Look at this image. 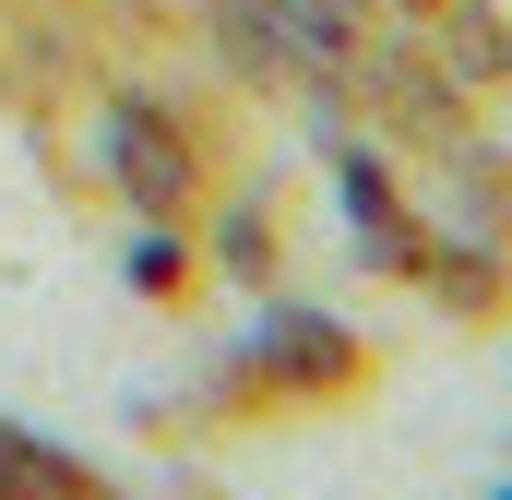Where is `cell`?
Instances as JSON below:
<instances>
[{
    "label": "cell",
    "instance_id": "3",
    "mask_svg": "<svg viewBox=\"0 0 512 500\" xmlns=\"http://www.w3.org/2000/svg\"><path fill=\"white\" fill-rule=\"evenodd\" d=\"M179 262H191L179 239H143V250H131V286H143V298H167V286H179Z\"/></svg>",
    "mask_w": 512,
    "mask_h": 500
},
{
    "label": "cell",
    "instance_id": "4",
    "mask_svg": "<svg viewBox=\"0 0 512 500\" xmlns=\"http://www.w3.org/2000/svg\"><path fill=\"white\" fill-rule=\"evenodd\" d=\"M393 12H441V0H393Z\"/></svg>",
    "mask_w": 512,
    "mask_h": 500
},
{
    "label": "cell",
    "instance_id": "2",
    "mask_svg": "<svg viewBox=\"0 0 512 500\" xmlns=\"http://www.w3.org/2000/svg\"><path fill=\"white\" fill-rule=\"evenodd\" d=\"M215 48H227L251 84L322 96V60H310V36H298V0H215Z\"/></svg>",
    "mask_w": 512,
    "mask_h": 500
},
{
    "label": "cell",
    "instance_id": "1",
    "mask_svg": "<svg viewBox=\"0 0 512 500\" xmlns=\"http://www.w3.org/2000/svg\"><path fill=\"white\" fill-rule=\"evenodd\" d=\"M108 179H120V203H143V215H179L191 203V131L167 120V108H143V96H120L108 108Z\"/></svg>",
    "mask_w": 512,
    "mask_h": 500
}]
</instances>
